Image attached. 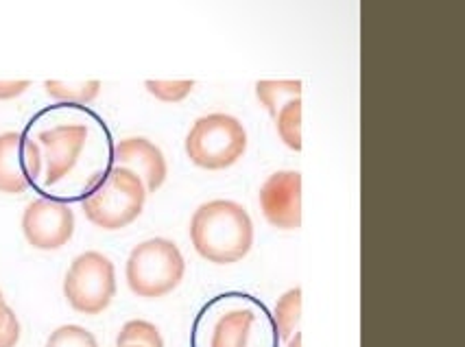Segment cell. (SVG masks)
Segmentation results:
<instances>
[{
    "label": "cell",
    "mask_w": 465,
    "mask_h": 347,
    "mask_svg": "<svg viewBox=\"0 0 465 347\" xmlns=\"http://www.w3.org/2000/svg\"><path fill=\"white\" fill-rule=\"evenodd\" d=\"M191 241L199 256L210 263H239L253 245V223L242 205L216 199L193 214Z\"/></svg>",
    "instance_id": "6da1fadb"
},
{
    "label": "cell",
    "mask_w": 465,
    "mask_h": 347,
    "mask_svg": "<svg viewBox=\"0 0 465 347\" xmlns=\"http://www.w3.org/2000/svg\"><path fill=\"white\" fill-rule=\"evenodd\" d=\"M144 191L143 182L125 168L110 166L88 182L81 208L85 219L101 230H123L143 214Z\"/></svg>",
    "instance_id": "7a4b0ae2"
},
{
    "label": "cell",
    "mask_w": 465,
    "mask_h": 347,
    "mask_svg": "<svg viewBox=\"0 0 465 347\" xmlns=\"http://www.w3.org/2000/svg\"><path fill=\"white\" fill-rule=\"evenodd\" d=\"M186 271L182 252L166 238H149L127 258V284L138 297H164L180 286Z\"/></svg>",
    "instance_id": "3957f363"
},
{
    "label": "cell",
    "mask_w": 465,
    "mask_h": 347,
    "mask_svg": "<svg viewBox=\"0 0 465 347\" xmlns=\"http://www.w3.org/2000/svg\"><path fill=\"white\" fill-rule=\"evenodd\" d=\"M247 134L230 114H208L193 124L186 135V155L205 171H223L241 160Z\"/></svg>",
    "instance_id": "277c9868"
},
{
    "label": "cell",
    "mask_w": 465,
    "mask_h": 347,
    "mask_svg": "<svg viewBox=\"0 0 465 347\" xmlns=\"http://www.w3.org/2000/svg\"><path fill=\"white\" fill-rule=\"evenodd\" d=\"M64 295L81 314L105 311L116 295V271L112 260L99 252H85L74 258L64 278Z\"/></svg>",
    "instance_id": "5b68a950"
},
{
    "label": "cell",
    "mask_w": 465,
    "mask_h": 347,
    "mask_svg": "<svg viewBox=\"0 0 465 347\" xmlns=\"http://www.w3.org/2000/svg\"><path fill=\"white\" fill-rule=\"evenodd\" d=\"M88 127L81 123L55 124V127L42 129L34 138L42 154V175H45L46 188L57 186L59 182L66 180L70 173L77 166L85 144H88Z\"/></svg>",
    "instance_id": "8992f818"
},
{
    "label": "cell",
    "mask_w": 465,
    "mask_h": 347,
    "mask_svg": "<svg viewBox=\"0 0 465 347\" xmlns=\"http://www.w3.org/2000/svg\"><path fill=\"white\" fill-rule=\"evenodd\" d=\"M23 232L26 243L35 249L64 247L74 234V213L59 199H35L26 205L23 214Z\"/></svg>",
    "instance_id": "52a82bcc"
},
{
    "label": "cell",
    "mask_w": 465,
    "mask_h": 347,
    "mask_svg": "<svg viewBox=\"0 0 465 347\" xmlns=\"http://www.w3.org/2000/svg\"><path fill=\"white\" fill-rule=\"evenodd\" d=\"M40 146L18 132L0 134V193L20 194L42 175Z\"/></svg>",
    "instance_id": "ba28073f"
},
{
    "label": "cell",
    "mask_w": 465,
    "mask_h": 347,
    "mask_svg": "<svg viewBox=\"0 0 465 347\" xmlns=\"http://www.w3.org/2000/svg\"><path fill=\"white\" fill-rule=\"evenodd\" d=\"M264 219L278 230H297L302 225V175L297 171L273 173L261 188Z\"/></svg>",
    "instance_id": "9c48e42d"
},
{
    "label": "cell",
    "mask_w": 465,
    "mask_h": 347,
    "mask_svg": "<svg viewBox=\"0 0 465 347\" xmlns=\"http://www.w3.org/2000/svg\"><path fill=\"white\" fill-rule=\"evenodd\" d=\"M112 166L125 168L132 175H136L147 193L158 191L169 173L162 151L147 138L121 140L114 146Z\"/></svg>",
    "instance_id": "30bf717a"
},
{
    "label": "cell",
    "mask_w": 465,
    "mask_h": 347,
    "mask_svg": "<svg viewBox=\"0 0 465 347\" xmlns=\"http://www.w3.org/2000/svg\"><path fill=\"white\" fill-rule=\"evenodd\" d=\"M252 325L253 314L250 311L236 308V311L225 312L214 325L210 347H247L250 345Z\"/></svg>",
    "instance_id": "8fae6325"
},
{
    "label": "cell",
    "mask_w": 465,
    "mask_h": 347,
    "mask_svg": "<svg viewBox=\"0 0 465 347\" xmlns=\"http://www.w3.org/2000/svg\"><path fill=\"white\" fill-rule=\"evenodd\" d=\"M256 96L264 105V110L272 114V118L275 121V116H278L284 105H289L291 101H297L302 96V81H258Z\"/></svg>",
    "instance_id": "7c38bea8"
},
{
    "label": "cell",
    "mask_w": 465,
    "mask_h": 347,
    "mask_svg": "<svg viewBox=\"0 0 465 347\" xmlns=\"http://www.w3.org/2000/svg\"><path fill=\"white\" fill-rule=\"evenodd\" d=\"M45 88L48 96L64 103H77L85 105L99 96L101 81H81V84H66V81H46Z\"/></svg>",
    "instance_id": "4fadbf2b"
},
{
    "label": "cell",
    "mask_w": 465,
    "mask_h": 347,
    "mask_svg": "<svg viewBox=\"0 0 465 347\" xmlns=\"http://www.w3.org/2000/svg\"><path fill=\"white\" fill-rule=\"evenodd\" d=\"M118 347H164L160 330L153 323L134 319L121 328L116 339Z\"/></svg>",
    "instance_id": "5bb4252c"
},
{
    "label": "cell",
    "mask_w": 465,
    "mask_h": 347,
    "mask_svg": "<svg viewBox=\"0 0 465 347\" xmlns=\"http://www.w3.org/2000/svg\"><path fill=\"white\" fill-rule=\"evenodd\" d=\"M302 317V289L295 286V289L286 291L280 302L275 303V323H278L280 336L282 339H291L293 336V330L297 328V322Z\"/></svg>",
    "instance_id": "9a60e30c"
},
{
    "label": "cell",
    "mask_w": 465,
    "mask_h": 347,
    "mask_svg": "<svg viewBox=\"0 0 465 347\" xmlns=\"http://www.w3.org/2000/svg\"><path fill=\"white\" fill-rule=\"evenodd\" d=\"M275 127H278L280 138L289 149H302V101H291L275 116Z\"/></svg>",
    "instance_id": "2e32d148"
},
{
    "label": "cell",
    "mask_w": 465,
    "mask_h": 347,
    "mask_svg": "<svg viewBox=\"0 0 465 347\" xmlns=\"http://www.w3.org/2000/svg\"><path fill=\"white\" fill-rule=\"evenodd\" d=\"M46 347H99V343H96L94 334L90 330L70 323L53 330V334L46 341Z\"/></svg>",
    "instance_id": "e0dca14e"
},
{
    "label": "cell",
    "mask_w": 465,
    "mask_h": 347,
    "mask_svg": "<svg viewBox=\"0 0 465 347\" xmlns=\"http://www.w3.org/2000/svg\"><path fill=\"white\" fill-rule=\"evenodd\" d=\"M144 85H147V90L151 94L155 96V99L162 101V103H180L186 99L188 94L193 92V85L194 81L191 79H182V81H144Z\"/></svg>",
    "instance_id": "ac0fdd59"
},
{
    "label": "cell",
    "mask_w": 465,
    "mask_h": 347,
    "mask_svg": "<svg viewBox=\"0 0 465 347\" xmlns=\"http://www.w3.org/2000/svg\"><path fill=\"white\" fill-rule=\"evenodd\" d=\"M20 341V322L5 302H0V347H15Z\"/></svg>",
    "instance_id": "d6986e66"
},
{
    "label": "cell",
    "mask_w": 465,
    "mask_h": 347,
    "mask_svg": "<svg viewBox=\"0 0 465 347\" xmlns=\"http://www.w3.org/2000/svg\"><path fill=\"white\" fill-rule=\"evenodd\" d=\"M31 85V81H0V101H9L20 96Z\"/></svg>",
    "instance_id": "ffe728a7"
},
{
    "label": "cell",
    "mask_w": 465,
    "mask_h": 347,
    "mask_svg": "<svg viewBox=\"0 0 465 347\" xmlns=\"http://www.w3.org/2000/svg\"><path fill=\"white\" fill-rule=\"evenodd\" d=\"M289 347H302V334L300 332L293 334V339L289 341Z\"/></svg>",
    "instance_id": "44dd1931"
},
{
    "label": "cell",
    "mask_w": 465,
    "mask_h": 347,
    "mask_svg": "<svg viewBox=\"0 0 465 347\" xmlns=\"http://www.w3.org/2000/svg\"><path fill=\"white\" fill-rule=\"evenodd\" d=\"M0 302H5V300H3V292H0Z\"/></svg>",
    "instance_id": "7402d4cb"
}]
</instances>
